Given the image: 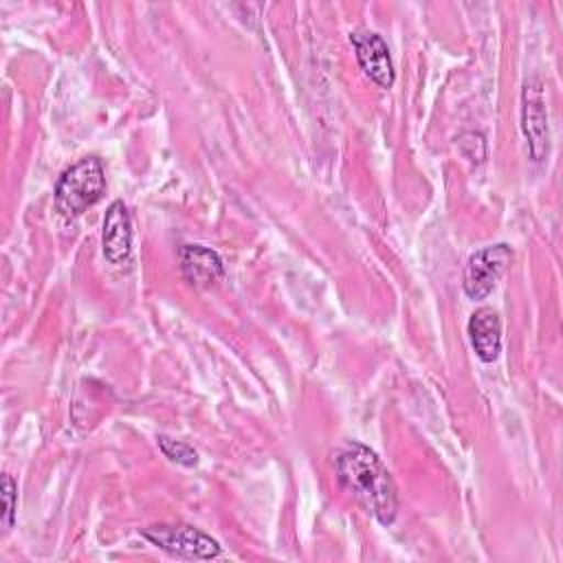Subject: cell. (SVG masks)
Listing matches in <instances>:
<instances>
[{"mask_svg":"<svg viewBox=\"0 0 563 563\" xmlns=\"http://www.w3.org/2000/svg\"><path fill=\"white\" fill-rule=\"evenodd\" d=\"M156 444L169 462H176L180 466H196L198 464V451L185 440H176V438H169V435H158Z\"/></svg>","mask_w":563,"mask_h":563,"instance_id":"10","label":"cell"},{"mask_svg":"<svg viewBox=\"0 0 563 563\" xmlns=\"http://www.w3.org/2000/svg\"><path fill=\"white\" fill-rule=\"evenodd\" d=\"M336 479L378 523L391 526L398 512V490L380 457L361 442H347L334 457Z\"/></svg>","mask_w":563,"mask_h":563,"instance_id":"1","label":"cell"},{"mask_svg":"<svg viewBox=\"0 0 563 563\" xmlns=\"http://www.w3.org/2000/svg\"><path fill=\"white\" fill-rule=\"evenodd\" d=\"M510 260H512V251L504 242L475 251L468 257V262L464 266V277H462L466 297H471V299L488 297L493 292L495 284L499 282V277L504 275V271L508 268Z\"/></svg>","mask_w":563,"mask_h":563,"instance_id":"4","label":"cell"},{"mask_svg":"<svg viewBox=\"0 0 563 563\" xmlns=\"http://www.w3.org/2000/svg\"><path fill=\"white\" fill-rule=\"evenodd\" d=\"M354 53H356V62L363 68V73L380 88H391L396 73H394V64H391V55L389 48L385 44V40L374 33V31H354L350 35Z\"/></svg>","mask_w":563,"mask_h":563,"instance_id":"6","label":"cell"},{"mask_svg":"<svg viewBox=\"0 0 563 563\" xmlns=\"http://www.w3.org/2000/svg\"><path fill=\"white\" fill-rule=\"evenodd\" d=\"M180 273L196 288H211L224 275L220 255L205 244L180 246Z\"/></svg>","mask_w":563,"mask_h":563,"instance_id":"8","label":"cell"},{"mask_svg":"<svg viewBox=\"0 0 563 563\" xmlns=\"http://www.w3.org/2000/svg\"><path fill=\"white\" fill-rule=\"evenodd\" d=\"M457 145H460V147H466V145H468V150H462V154H464L466 158L477 161V163L484 161V156H479V154L475 152V147L482 150V152H486V143H484V136H482L479 132H464V134H460Z\"/></svg>","mask_w":563,"mask_h":563,"instance_id":"12","label":"cell"},{"mask_svg":"<svg viewBox=\"0 0 563 563\" xmlns=\"http://www.w3.org/2000/svg\"><path fill=\"white\" fill-rule=\"evenodd\" d=\"M106 191L103 163L97 156H86L62 172L55 185V207L66 218H75L92 207Z\"/></svg>","mask_w":563,"mask_h":563,"instance_id":"2","label":"cell"},{"mask_svg":"<svg viewBox=\"0 0 563 563\" xmlns=\"http://www.w3.org/2000/svg\"><path fill=\"white\" fill-rule=\"evenodd\" d=\"M471 345L479 361L493 363L501 350V321L493 308H477L468 319Z\"/></svg>","mask_w":563,"mask_h":563,"instance_id":"9","label":"cell"},{"mask_svg":"<svg viewBox=\"0 0 563 563\" xmlns=\"http://www.w3.org/2000/svg\"><path fill=\"white\" fill-rule=\"evenodd\" d=\"M2 528L9 530L15 521V510H18V486L11 475H2Z\"/></svg>","mask_w":563,"mask_h":563,"instance_id":"11","label":"cell"},{"mask_svg":"<svg viewBox=\"0 0 563 563\" xmlns=\"http://www.w3.org/2000/svg\"><path fill=\"white\" fill-rule=\"evenodd\" d=\"M521 130L528 139V150L532 161L541 163L550 154V128L545 110L543 81L530 77L521 90Z\"/></svg>","mask_w":563,"mask_h":563,"instance_id":"5","label":"cell"},{"mask_svg":"<svg viewBox=\"0 0 563 563\" xmlns=\"http://www.w3.org/2000/svg\"><path fill=\"white\" fill-rule=\"evenodd\" d=\"M141 534L156 548L178 559H216L222 554L220 543L207 532L187 523H154Z\"/></svg>","mask_w":563,"mask_h":563,"instance_id":"3","label":"cell"},{"mask_svg":"<svg viewBox=\"0 0 563 563\" xmlns=\"http://www.w3.org/2000/svg\"><path fill=\"white\" fill-rule=\"evenodd\" d=\"M101 251L108 262L123 264L132 253V220L123 200H112L103 216Z\"/></svg>","mask_w":563,"mask_h":563,"instance_id":"7","label":"cell"}]
</instances>
